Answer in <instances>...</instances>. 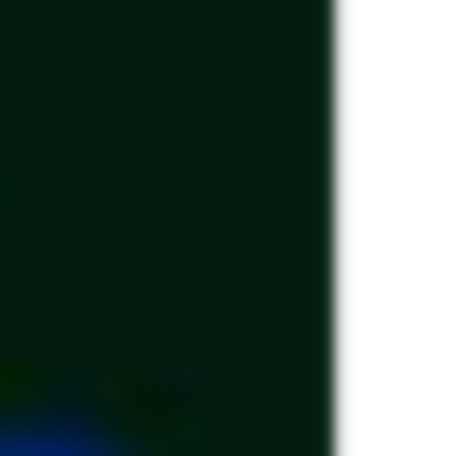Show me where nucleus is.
Returning <instances> with one entry per match:
<instances>
[{
  "label": "nucleus",
  "instance_id": "f257e3e1",
  "mask_svg": "<svg viewBox=\"0 0 456 456\" xmlns=\"http://www.w3.org/2000/svg\"><path fill=\"white\" fill-rule=\"evenodd\" d=\"M0 456H122V441H107V426H61V411H16Z\"/></svg>",
  "mask_w": 456,
  "mask_h": 456
}]
</instances>
